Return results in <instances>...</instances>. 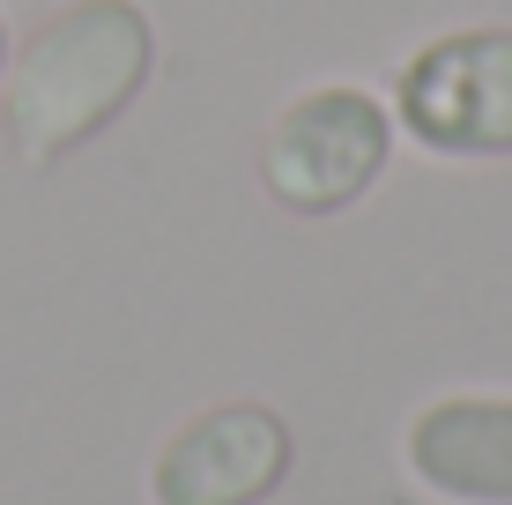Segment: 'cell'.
<instances>
[{"label": "cell", "mask_w": 512, "mask_h": 505, "mask_svg": "<svg viewBox=\"0 0 512 505\" xmlns=\"http://www.w3.org/2000/svg\"><path fill=\"white\" fill-rule=\"evenodd\" d=\"M149 15L134 0H75L15 52L8 67V142L23 164H60L67 149H82L97 127H112L134 104L141 75H149Z\"/></svg>", "instance_id": "obj_1"}, {"label": "cell", "mask_w": 512, "mask_h": 505, "mask_svg": "<svg viewBox=\"0 0 512 505\" xmlns=\"http://www.w3.org/2000/svg\"><path fill=\"white\" fill-rule=\"evenodd\" d=\"M386 149H394V119L364 90H312L275 119L268 134V194L297 216H334L379 179Z\"/></svg>", "instance_id": "obj_2"}, {"label": "cell", "mask_w": 512, "mask_h": 505, "mask_svg": "<svg viewBox=\"0 0 512 505\" xmlns=\"http://www.w3.org/2000/svg\"><path fill=\"white\" fill-rule=\"evenodd\" d=\"M401 119L446 156L512 149V30L438 38L401 75Z\"/></svg>", "instance_id": "obj_3"}, {"label": "cell", "mask_w": 512, "mask_h": 505, "mask_svg": "<svg viewBox=\"0 0 512 505\" xmlns=\"http://www.w3.org/2000/svg\"><path fill=\"white\" fill-rule=\"evenodd\" d=\"M282 476H290V424L260 402H223L156 454L149 491L156 505H260Z\"/></svg>", "instance_id": "obj_4"}, {"label": "cell", "mask_w": 512, "mask_h": 505, "mask_svg": "<svg viewBox=\"0 0 512 505\" xmlns=\"http://www.w3.org/2000/svg\"><path fill=\"white\" fill-rule=\"evenodd\" d=\"M409 468L453 505H512V402H431L409 424Z\"/></svg>", "instance_id": "obj_5"}, {"label": "cell", "mask_w": 512, "mask_h": 505, "mask_svg": "<svg viewBox=\"0 0 512 505\" xmlns=\"http://www.w3.org/2000/svg\"><path fill=\"white\" fill-rule=\"evenodd\" d=\"M0 75H8V23H0Z\"/></svg>", "instance_id": "obj_6"}]
</instances>
